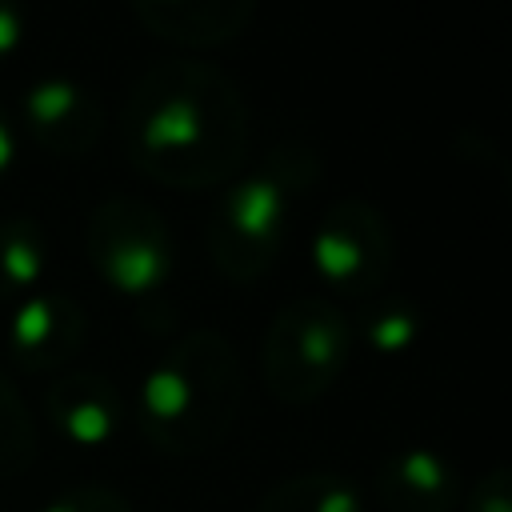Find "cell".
I'll return each mask as SVG.
<instances>
[{
    "label": "cell",
    "instance_id": "cell-1",
    "mask_svg": "<svg viewBox=\"0 0 512 512\" xmlns=\"http://www.w3.org/2000/svg\"><path fill=\"white\" fill-rule=\"evenodd\" d=\"M124 152L168 188H216L244 164L248 104L240 84L188 56L148 64L124 96Z\"/></svg>",
    "mask_w": 512,
    "mask_h": 512
},
{
    "label": "cell",
    "instance_id": "cell-2",
    "mask_svg": "<svg viewBox=\"0 0 512 512\" xmlns=\"http://www.w3.org/2000/svg\"><path fill=\"white\" fill-rule=\"evenodd\" d=\"M244 372L236 344L216 328L180 336L140 380L132 420L168 456H200L228 440L240 416Z\"/></svg>",
    "mask_w": 512,
    "mask_h": 512
},
{
    "label": "cell",
    "instance_id": "cell-3",
    "mask_svg": "<svg viewBox=\"0 0 512 512\" xmlns=\"http://www.w3.org/2000/svg\"><path fill=\"white\" fill-rule=\"evenodd\" d=\"M316 176H320V156L308 144L288 140L276 144L256 172L228 184L208 216V256L216 272L228 276L232 284L260 280L276 264L292 208L300 192L312 188Z\"/></svg>",
    "mask_w": 512,
    "mask_h": 512
},
{
    "label": "cell",
    "instance_id": "cell-4",
    "mask_svg": "<svg viewBox=\"0 0 512 512\" xmlns=\"http://www.w3.org/2000/svg\"><path fill=\"white\" fill-rule=\"evenodd\" d=\"M352 320L328 296L304 292L276 308L264 332V388L280 404L320 400L352 360Z\"/></svg>",
    "mask_w": 512,
    "mask_h": 512
},
{
    "label": "cell",
    "instance_id": "cell-5",
    "mask_svg": "<svg viewBox=\"0 0 512 512\" xmlns=\"http://www.w3.org/2000/svg\"><path fill=\"white\" fill-rule=\"evenodd\" d=\"M88 260L108 288L148 296L172 272L168 220L148 200L108 196L88 216Z\"/></svg>",
    "mask_w": 512,
    "mask_h": 512
},
{
    "label": "cell",
    "instance_id": "cell-6",
    "mask_svg": "<svg viewBox=\"0 0 512 512\" xmlns=\"http://www.w3.org/2000/svg\"><path fill=\"white\" fill-rule=\"evenodd\" d=\"M392 256L396 244L384 212L360 196L328 204L312 232V268L336 296L376 300L392 276Z\"/></svg>",
    "mask_w": 512,
    "mask_h": 512
},
{
    "label": "cell",
    "instance_id": "cell-7",
    "mask_svg": "<svg viewBox=\"0 0 512 512\" xmlns=\"http://www.w3.org/2000/svg\"><path fill=\"white\" fill-rule=\"evenodd\" d=\"M88 336V316L68 292H32L16 300L4 324V352L24 372H64Z\"/></svg>",
    "mask_w": 512,
    "mask_h": 512
},
{
    "label": "cell",
    "instance_id": "cell-8",
    "mask_svg": "<svg viewBox=\"0 0 512 512\" xmlns=\"http://www.w3.org/2000/svg\"><path fill=\"white\" fill-rule=\"evenodd\" d=\"M24 132L52 156H88L104 136V108L72 76H40L20 96Z\"/></svg>",
    "mask_w": 512,
    "mask_h": 512
},
{
    "label": "cell",
    "instance_id": "cell-9",
    "mask_svg": "<svg viewBox=\"0 0 512 512\" xmlns=\"http://www.w3.org/2000/svg\"><path fill=\"white\" fill-rule=\"evenodd\" d=\"M44 416L76 448H104L128 416L124 392L104 372H56L44 384Z\"/></svg>",
    "mask_w": 512,
    "mask_h": 512
},
{
    "label": "cell",
    "instance_id": "cell-10",
    "mask_svg": "<svg viewBox=\"0 0 512 512\" xmlns=\"http://www.w3.org/2000/svg\"><path fill=\"white\" fill-rule=\"evenodd\" d=\"M136 20L180 48H220L244 36L256 16L252 0H136Z\"/></svg>",
    "mask_w": 512,
    "mask_h": 512
},
{
    "label": "cell",
    "instance_id": "cell-11",
    "mask_svg": "<svg viewBox=\"0 0 512 512\" xmlns=\"http://www.w3.org/2000/svg\"><path fill=\"white\" fill-rule=\"evenodd\" d=\"M376 492L388 512H452L460 504V472L436 448H400L380 460Z\"/></svg>",
    "mask_w": 512,
    "mask_h": 512
},
{
    "label": "cell",
    "instance_id": "cell-12",
    "mask_svg": "<svg viewBox=\"0 0 512 512\" xmlns=\"http://www.w3.org/2000/svg\"><path fill=\"white\" fill-rule=\"evenodd\" d=\"M256 512H364V496L340 472H296L268 484Z\"/></svg>",
    "mask_w": 512,
    "mask_h": 512
},
{
    "label": "cell",
    "instance_id": "cell-13",
    "mask_svg": "<svg viewBox=\"0 0 512 512\" xmlns=\"http://www.w3.org/2000/svg\"><path fill=\"white\" fill-rule=\"evenodd\" d=\"M48 268V244L32 216H8L0 220V296L24 300L40 292Z\"/></svg>",
    "mask_w": 512,
    "mask_h": 512
},
{
    "label": "cell",
    "instance_id": "cell-14",
    "mask_svg": "<svg viewBox=\"0 0 512 512\" xmlns=\"http://www.w3.org/2000/svg\"><path fill=\"white\" fill-rule=\"evenodd\" d=\"M360 328L364 344L376 348L380 356H400L416 344L420 336V308L408 304V300H368L364 312L356 316L352 332Z\"/></svg>",
    "mask_w": 512,
    "mask_h": 512
},
{
    "label": "cell",
    "instance_id": "cell-15",
    "mask_svg": "<svg viewBox=\"0 0 512 512\" xmlns=\"http://www.w3.org/2000/svg\"><path fill=\"white\" fill-rule=\"evenodd\" d=\"M36 460V420L20 388L0 372V480L20 476Z\"/></svg>",
    "mask_w": 512,
    "mask_h": 512
},
{
    "label": "cell",
    "instance_id": "cell-16",
    "mask_svg": "<svg viewBox=\"0 0 512 512\" xmlns=\"http://www.w3.org/2000/svg\"><path fill=\"white\" fill-rule=\"evenodd\" d=\"M40 512H132V504L108 484H72L52 496Z\"/></svg>",
    "mask_w": 512,
    "mask_h": 512
},
{
    "label": "cell",
    "instance_id": "cell-17",
    "mask_svg": "<svg viewBox=\"0 0 512 512\" xmlns=\"http://www.w3.org/2000/svg\"><path fill=\"white\" fill-rule=\"evenodd\" d=\"M464 512H512V476H508V468H492L468 492Z\"/></svg>",
    "mask_w": 512,
    "mask_h": 512
},
{
    "label": "cell",
    "instance_id": "cell-18",
    "mask_svg": "<svg viewBox=\"0 0 512 512\" xmlns=\"http://www.w3.org/2000/svg\"><path fill=\"white\" fill-rule=\"evenodd\" d=\"M24 32H28L24 12H20V8H12V4H0V64H4V60H12V56L20 52Z\"/></svg>",
    "mask_w": 512,
    "mask_h": 512
},
{
    "label": "cell",
    "instance_id": "cell-19",
    "mask_svg": "<svg viewBox=\"0 0 512 512\" xmlns=\"http://www.w3.org/2000/svg\"><path fill=\"white\" fill-rule=\"evenodd\" d=\"M16 156H20V132H16V120L0 108V180L12 172Z\"/></svg>",
    "mask_w": 512,
    "mask_h": 512
}]
</instances>
